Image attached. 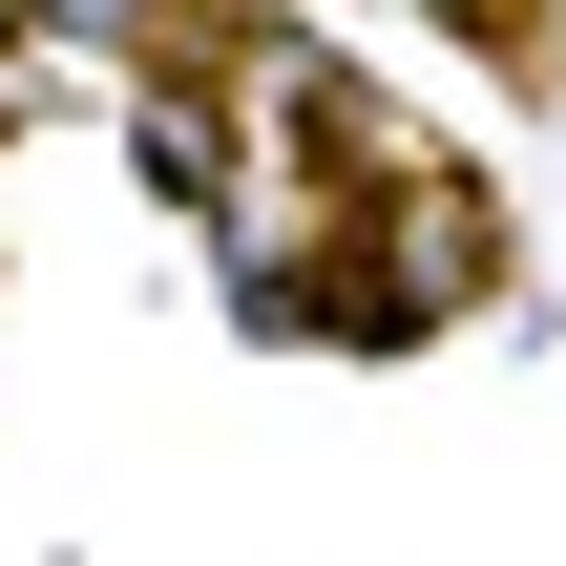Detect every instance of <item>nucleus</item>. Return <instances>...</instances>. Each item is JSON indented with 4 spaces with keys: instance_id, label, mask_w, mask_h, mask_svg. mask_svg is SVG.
Returning a JSON list of instances; mask_svg holds the SVG:
<instances>
[]
</instances>
